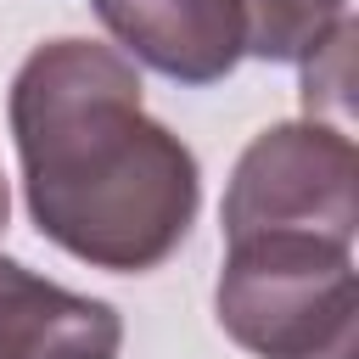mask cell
Masks as SVG:
<instances>
[{
  "instance_id": "cell-1",
  "label": "cell",
  "mask_w": 359,
  "mask_h": 359,
  "mask_svg": "<svg viewBox=\"0 0 359 359\" xmlns=\"http://www.w3.org/2000/svg\"><path fill=\"white\" fill-rule=\"evenodd\" d=\"M6 118L45 241L112 275H146L180 252L202 208V168L146 112L123 50L95 39L34 45L11 79Z\"/></svg>"
},
{
  "instance_id": "cell-2",
  "label": "cell",
  "mask_w": 359,
  "mask_h": 359,
  "mask_svg": "<svg viewBox=\"0 0 359 359\" xmlns=\"http://www.w3.org/2000/svg\"><path fill=\"white\" fill-rule=\"evenodd\" d=\"M213 309L224 337L258 359H325L353 342V252L348 241L309 230L236 236L224 247Z\"/></svg>"
},
{
  "instance_id": "cell-3",
  "label": "cell",
  "mask_w": 359,
  "mask_h": 359,
  "mask_svg": "<svg viewBox=\"0 0 359 359\" xmlns=\"http://www.w3.org/2000/svg\"><path fill=\"white\" fill-rule=\"evenodd\" d=\"M219 224H224V241L258 236V230H309L353 247L359 151L348 129L303 118V123H275L252 135L230 168Z\"/></svg>"
},
{
  "instance_id": "cell-4",
  "label": "cell",
  "mask_w": 359,
  "mask_h": 359,
  "mask_svg": "<svg viewBox=\"0 0 359 359\" xmlns=\"http://www.w3.org/2000/svg\"><path fill=\"white\" fill-rule=\"evenodd\" d=\"M129 62L174 84H219L247 56V0H95Z\"/></svg>"
},
{
  "instance_id": "cell-5",
  "label": "cell",
  "mask_w": 359,
  "mask_h": 359,
  "mask_svg": "<svg viewBox=\"0 0 359 359\" xmlns=\"http://www.w3.org/2000/svg\"><path fill=\"white\" fill-rule=\"evenodd\" d=\"M118 348L123 320L112 303L0 258V359H118Z\"/></svg>"
},
{
  "instance_id": "cell-6",
  "label": "cell",
  "mask_w": 359,
  "mask_h": 359,
  "mask_svg": "<svg viewBox=\"0 0 359 359\" xmlns=\"http://www.w3.org/2000/svg\"><path fill=\"white\" fill-rule=\"evenodd\" d=\"M342 17L348 0H247V56L303 62L337 34Z\"/></svg>"
},
{
  "instance_id": "cell-7",
  "label": "cell",
  "mask_w": 359,
  "mask_h": 359,
  "mask_svg": "<svg viewBox=\"0 0 359 359\" xmlns=\"http://www.w3.org/2000/svg\"><path fill=\"white\" fill-rule=\"evenodd\" d=\"M353 39H359V22L342 17L337 34L303 56V112L320 118V112H348V90H353Z\"/></svg>"
},
{
  "instance_id": "cell-8",
  "label": "cell",
  "mask_w": 359,
  "mask_h": 359,
  "mask_svg": "<svg viewBox=\"0 0 359 359\" xmlns=\"http://www.w3.org/2000/svg\"><path fill=\"white\" fill-rule=\"evenodd\" d=\"M6 224H11V185H6V174H0V236H6Z\"/></svg>"
},
{
  "instance_id": "cell-9",
  "label": "cell",
  "mask_w": 359,
  "mask_h": 359,
  "mask_svg": "<svg viewBox=\"0 0 359 359\" xmlns=\"http://www.w3.org/2000/svg\"><path fill=\"white\" fill-rule=\"evenodd\" d=\"M325 359H353V342H348V348H337V353H325Z\"/></svg>"
}]
</instances>
